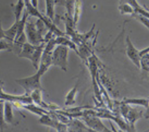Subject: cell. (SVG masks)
<instances>
[{
	"label": "cell",
	"instance_id": "cell-1",
	"mask_svg": "<svg viewBox=\"0 0 149 132\" xmlns=\"http://www.w3.org/2000/svg\"><path fill=\"white\" fill-rule=\"evenodd\" d=\"M45 26L43 21L40 19L35 23L26 22L24 33L29 43L38 45L44 42L42 34L45 30Z\"/></svg>",
	"mask_w": 149,
	"mask_h": 132
},
{
	"label": "cell",
	"instance_id": "cell-2",
	"mask_svg": "<svg viewBox=\"0 0 149 132\" xmlns=\"http://www.w3.org/2000/svg\"><path fill=\"white\" fill-rule=\"evenodd\" d=\"M45 45L42 43L38 45H34L29 42H24L20 52L18 54L19 57L29 59L33 66L37 70L44 52Z\"/></svg>",
	"mask_w": 149,
	"mask_h": 132
},
{
	"label": "cell",
	"instance_id": "cell-3",
	"mask_svg": "<svg viewBox=\"0 0 149 132\" xmlns=\"http://www.w3.org/2000/svg\"><path fill=\"white\" fill-rule=\"evenodd\" d=\"M48 69V67L45 65L40 64L37 69V72L36 74L29 77L16 80L15 81L25 90L27 94H29L35 90H41L40 77Z\"/></svg>",
	"mask_w": 149,
	"mask_h": 132
},
{
	"label": "cell",
	"instance_id": "cell-4",
	"mask_svg": "<svg viewBox=\"0 0 149 132\" xmlns=\"http://www.w3.org/2000/svg\"><path fill=\"white\" fill-rule=\"evenodd\" d=\"M69 48L66 46L58 44L51 52V64L58 66L62 70L66 71L68 69V57Z\"/></svg>",
	"mask_w": 149,
	"mask_h": 132
},
{
	"label": "cell",
	"instance_id": "cell-5",
	"mask_svg": "<svg viewBox=\"0 0 149 132\" xmlns=\"http://www.w3.org/2000/svg\"><path fill=\"white\" fill-rule=\"evenodd\" d=\"M126 53L129 59L133 63V64L140 69V56L139 50L137 49L132 42L129 36H127L126 39Z\"/></svg>",
	"mask_w": 149,
	"mask_h": 132
},
{
	"label": "cell",
	"instance_id": "cell-6",
	"mask_svg": "<svg viewBox=\"0 0 149 132\" xmlns=\"http://www.w3.org/2000/svg\"><path fill=\"white\" fill-rule=\"evenodd\" d=\"M126 3L133 8L136 13H138L148 17V12L144 8L141 6L136 0H119V3Z\"/></svg>",
	"mask_w": 149,
	"mask_h": 132
},
{
	"label": "cell",
	"instance_id": "cell-7",
	"mask_svg": "<svg viewBox=\"0 0 149 132\" xmlns=\"http://www.w3.org/2000/svg\"><path fill=\"white\" fill-rule=\"evenodd\" d=\"M17 30V21H15L12 26L8 29L4 30L5 39H6L9 42L12 43L13 42Z\"/></svg>",
	"mask_w": 149,
	"mask_h": 132
},
{
	"label": "cell",
	"instance_id": "cell-8",
	"mask_svg": "<svg viewBox=\"0 0 149 132\" xmlns=\"http://www.w3.org/2000/svg\"><path fill=\"white\" fill-rule=\"evenodd\" d=\"M45 13L47 18L54 21L55 18V5L56 0H45Z\"/></svg>",
	"mask_w": 149,
	"mask_h": 132
},
{
	"label": "cell",
	"instance_id": "cell-9",
	"mask_svg": "<svg viewBox=\"0 0 149 132\" xmlns=\"http://www.w3.org/2000/svg\"><path fill=\"white\" fill-rule=\"evenodd\" d=\"M82 10V2L81 0H74V6L73 13V22L76 26L79 20Z\"/></svg>",
	"mask_w": 149,
	"mask_h": 132
},
{
	"label": "cell",
	"instance_id": "cell-10",
	"mask_svg": "<svg viewBox=\"0 0 149 132\" xmlns=\"http://www.w3.org/2000/svg\"><path fill=\"white\" fill-rule=\"evenodd\" d=\"M25 3L24 0H17V3L14 6V14L15 21H18L20 19L22 13L24 10Z\"/></svg>",
	"mask_w": 149,
	"mask_h": 132
},
{
	"label": "cell",
	"instance_id": "cell-11",
	"mask_svg": "<svg viewBox=\"0 0 149 132\" xmlns=\"http://www.w3.org/2000/svg\"><path fill=\"white\" fill-rule=\"evenodd\" d=\"M4 120L8 123H10L13 119L12 109V104L9 102L6 101L4 104V110H3Z\"/></svg>",
	"mask_w": 149,
	"mask_h": 132
},
{
	"label": "cell",
	"instance_id": "cell-12",
	"mask_svg": "<svg viewBox=\"0 0 149 132\" xmlns=\"http://www.w3.org/2000/svg\"><path fill=\"white\" fill-rule=\"evenodd\" d=\"M118 9L120 14L122 15H132L135 12L133 8L126 3H119V5L118 6Z\"/></svg>",
	"mask_w": 149,
	"mask_h": 132
},
{
	"label": "cell",
	"instance_id": "cell-13",
	"mask_svg": "<svg viewBox=\"0 0 149 132\" xmlns=\"http://www.w3.org/2000/svg\"><path fill=\"white\" fill-rule=\"evenodd\" d=\"M132 17L134 18L136 20H137L138 22L143 24L144 26L146 27L147 28H148V17H146L144 15H143L141 14L136 13L134 12L133 14H132Z\"/></svg>",
	"mask_w": 149,
	"mask_h": 132
},
{
	"label": "cell",
	"instance_id": "cell-14",
	"mask_svg": "<svg viewBox=\"0 0 149 132\" xmlns=\"http://www.w3.org/2000/svg\"><path fill=\"white\" fill-rule=\"evenodd\" d=\"M142 69L144 71L148 72L149 63H148V53L140 58V69Z\"/></svg>",
	"mask_w": 149,
	"mask_h": 132
},
{
	"label": "cell",
	"instance_id": "cell-15",
	"mask_svg": "<svg viewBox=\"0 0 149 132\" xmlns=\"http://www.w3.org/2000/svg\"><path fill=\"white\" fill-rule=\"evenodd\" d=\"M12 48V44L5 38L0 39V51L3 49H10Z\"/></svg>",
	"mask_w": 149,
	"mask_h": 132
},
{
	"label": "cell",
	"instance_id": "cell-16",
	"mask_svg": "<svg viewBox=\"0 0 149 132\" xmlns=\"http://www.w3.org/2000/svg\"><path fill=\"white\" fill-rule=\"evenodd\" d=\"M3 101L0 102V129L3 130V127L5 125V120L3 115Z\"/></svg>",
	"mask_w": 149,
	"mask_h": 132
},
{
	"label": "cell",
	"instance_id": "cell-17",
	"mask_svg": "<svg viewBox=\"0 0 149 132\" xmlns=\"http://www.w3.org/2000/svg\"><path fill=\"white\" fill-rule=\"evenodd\" d=\"M5 38V35H4V30L2 29L1 22V20H0V39H1V38Z\"/></svg>",
	"mask_w": 149,
	"mask_h": 132
},
{
	"label": "cell",
	"instance_id": "cell-18",
	"mask_svg": "<svg viewBox=\"0 0 149 132\" xmlns=\"http://www.w3.org/2000/svg\"><path fill=\"white\" fill-rule=\"evenodd\" d=\"M30 3L35 8H37L38 4V0H30Z\"/></svg>",
	"mask_w": 149,
	"mask_h": 132
}]
</instances>
